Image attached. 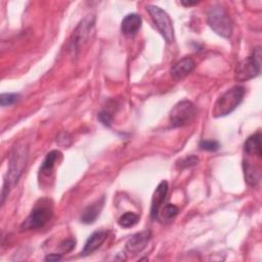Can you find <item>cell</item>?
<instances>
[{"label": "cell", "mask_w": 262, "mask_h": 262, "mask_svg": "<svg viewBox=\"0 0 262 262\" xmlns=\"http://www.w3.org/2000/svg\"><path fill=\"white\" fill-rule=\"evenodd\" d=\"M207 20L211 29L223 38H229L232 34V24L226 10L220 5L210 7Z\"/></svg>", "instance_id": "cell-5"}, {"label": "cell", "mask_w": 262, "mask_h": 262, "mask_svg": "<svg viewBox=\"0 0 262 262\" xmlns=\"http://www.w3.org/2000/svg\"><path fill=\"white\" fill-rule=\"evenodd\" d=\"M198 2H181V4H183V5H185V6H190V5H194V4H196Z\"/></svg>", "instance_id": "cell-26"}, {"label": "cell", "mask_w": 262, "mask_h": 262, "mask_svg": "<svg viewBox=\"0 0 262 262\" xmlns=\"http://www.w3.org/2000/svg\"><path fill=\"white\" fill-rule=\"evenodd\" d=\"M199 158L196 156H193V155H190V156H187L183 159H181L178 164H177V167L179 169H184V168H189V167H192V166H195L198 163H199Z\"/></svg>", "instance_id": "cell-21"}, {"label": "cell", "mask_w": 262, "mask_h": 262, "mask_svg": "<svg viewBox=\"0 0 262 262\" xmlns=\"http://www.w3.org/2000/svg\"><path fill=\"white\" fill-rule=\"evenodd\" d=\"M245 95V88L243 86H233L226 90L216 100L212 110V115L215 118L224 117L233 112L242 102Z\"/></svg>", "instance_id": "cell-2"}, {"label": "cell", "mask_w": 262, "mask_h": 262, "mask_svg": "<svg viewBox=\"0 0 262 262\" xmlns=\"http://www.w3.org/2000/svg\"><path fill=\"white\" fill-rule=\"evenodd\" d=\"M98 120L106 127H110L112 125V121H113V118L112 116L106 112V111H102L98 114Z\"/></svg>", "instance_id": "cell-23"}, {"label": "cell", "mask_w": 262, "mask_h": 262, "mask_svg": "<svg viewBox=\"0 0 262 262\" xmlns=\"http://www.w3.org/2000/svg\"><path fill=\"white\" fill-rule=\"evenodd\" d=\"M139 220V216L133 212H126L118 220V224L123 228H129L134 226Z\"/></svg>", "instance_id": "cell-19"}, {"label": "cell", "mask_w": 262, "mask_h": 262, "mask_svg": "<svg viewBox=\"0 0 262 262\" xmlns=\"http://www.w3.org/2000/svg\"><path fill=\"white\" fill-rule=\"evenodd\" d=\"M28 160V144L24 141L18 142L12 149L8 170H7V178L4 180L2 187V204L4 203V199L9 193V189L13 186L17 180L19 179L23 171L26 167Z\"/></svg>", "instance_id": "cell-1"}, {"label": "cell", "mask_w": 262, "mask_h": 262, "mask_svg": "<svg viewBox=\"0 0 262 262\" xmlns=\"http://www.w3.org/2000/svg\"><path fill=\"white\" fill-rule=\"evenodd\" d=\"M103 204H104V198H101V199L95 201L94 203H92L91 205H89L82 212V215L80 217L81 222L85 223V224L93 223L96 220V218L99 216V214L103 208Z\"/></svg>", "instance_id": "cell-15"}, {"label": "cell", "mask_w": 262, "mask_h": 262, "mask_svg": "<svg viewBox=\"0 0 262 262\" xmlns=\"http://www.w3.org/2000/svg\"><path fill=\"white\" fill-rule=\"evenodd\" d=\"M177 214H178V208L175 205L167 204L160 209L158 218L161 222L167 223V222L172 221L176 217Z\"/></svg>", "instance_id": "cell-18"}, {"label": "cell", "mask_w": 262, "mask_h": 262, "mask_svg": "<svg viewBox=\"0 0 262 262\" xmlns=\"http://www.w3.org/2000/svg\"><path fill=\"white\" fill-rule=\"evenodd\" d=\"M195 68V62L191 57H184L171 68V76L174 80H180L190 74Z\"/></svg>", "instance_id": "cell-11"}, {"label": "cell", "mask_w": 262, "mask_h": 262, "mask_svg": "<svg viewBox=\"0 0 262 262\" xmlns=\"http://www.w3.org/2000/svg\"><path fill=\"white\" fill-rule=\"evenodd\" d=\"M61 259V254H48L46 257H45V260L46 261H58Z\"/></svg>", "instance_id": "cell-25"}, {"label": "cell", "mask_w": 262, "mask_h": 262, "mask_svg": "<svg viewBox=\"0 0 262 262\" xmlns=\"http://www.w3.org/2000/svg\"><path fill=\"white\" fill-rule=\"evenodd\" d=\"M53 209L52 204L48 199L39 200L30 215L27 219L21 223V230H31V229H39L42 228L52 217Z\"/></svg>", "instance_id": "cell-3"}, {"label": "cell", "mask_w": 262, "mask_h": 262, "mask_svg": "<svg viewBox=\"0 0 262 262\" xmlns=\"http://www.w3.org/2000/svg\"><path fill=\"white\" fill-rule=\"evenodd\" d=\"M60 156H61V154L58 150L49 151L46 155V157H45V159H44V161H43V163L40 167V173L44 176H49L51 174L53 168H54V165H55L57 159Z\"/></svg>", "instance_id": "cell-17"}, {"label": "cell", "mask_w": 262, "mask_h": 262, "mask_svg": "<svg viewBox=\"0 0 262 262\" xmlns=\"http://www.w3.org/2000/svg\"><path fill=\"white\" fill-rule=\"evenodd\" d=\"M20 95L17 93H2L0 96V104L1 106H6L13 104L19 99Z\"/></svg>", "instance_id": "cell-20"}, {"label": "cell", "mask_w": 262, "mask_h": 262, "mask_svg": "<svg viewBox=\"0 0 262 262\" xmlns=\"http://www.w3.org/2000/svg\"><path fill=\"white\" fill-rule=\"evenodd\" d=\"M167 192H168V182L166 180H162L158 184L157 188L155 189L152 198H151V206H150L151 219H154V220L158 219V214L165 202Z\"/></svg>", "instance_id": "cell-9"}, {"label": "cell", "mask_w": 262, "mask_h": 262, "mask_svg": "<svg viewBox=\"0 0 262 262\" xmlns=\"http://www.w3.org/2000/svg\"><path fill=\"white\" fill-rule=\"evenodd\" d=\"M200 147L203 150L207 151H216L219 149L220 144L217 140H212V139H204L200 142Z\"/></svg>", "instance_id": "cell-22"}, {"label": "cell", "mask_w": 262, "mask_h": 262, "mask_svg": "<svg viewBox=\"0 0 262 262\" xmlns=\"http://www.w3.org/2000/svg\"><path fill=\"white\" fill-rule=\"evenodd\" d=\"M244 173L245 179L250 186H256L261 178V166L260 163L253 164L251 161H244Z\"/></svg>", "instance_id": "cell-14"}, {"label": "cell", "mask_w": 262, "mask_h": 262, "mask_svg": "<svg viewBox=\"0 0 262 262\" xmlns=\"http://www.w3.org/2000/svg\"><path fill=\"white\" fill-rule=\"evenodd\" d=\"M198 115L196 106L189 100L177 102L170 112L169 120L172 127H183L190 124Z\"/></svg>", "instance_id": "cell-6"}, {"label": "cell", "mask_w": 262, "mask_h": 262, "mask_svg": "<svg viewBox=\"0 0 262 262\" xmlns=\"http://www.w3.org/2000/svg\"><path fill=\"white\" fill-rule=\"evenodd\" d=\"M261 48L257 46L248 57L236 64L234 79L237 82H245L257 77L261 71Z\"/></svg>", "instance_id": "cell-4"}, {"label": "cell", "mask_w": 262, "mask_h": 262, "mask_svg": "<svg viewBox=\"0 0 262 262\" xmlns=\"http://www.w3.org/2000/svg\"><path fill=\"white\" fill-rule=\"evenodd\" d=\"M146 10L166 42L172 43L174 41V30L168 13L156 5H146Z\"/></svg>", "instance_id": "cell-7"}, {"label": "cell", "mask_w": 262, "mask_h": 262, "mask_svg": "<svg viewBox=\"0 0 262 262\" xmlns=\"http://www.w3.org/2000/svg\"><path fill=\"white\" fill-rule=\"evenodd\" d=\"M142 19L136 13L127 14L121 23V31L126 36H134L141 28Z\"/></svg>", "instance_id": "cell-12"}, {"label": "cell", "mask_w": 262, "mask_h": 262, "mask_svg": "<svg viewBox=\"0 0 262 262\" xmlns=\"http://www.w3.org/2000/svg\"><path fill=\"white\" fill-rule=\"evenodd\" d=\"M94 25V17L93 16H87L85 17L76 28L74 34H73V49L74 51L78 50L81 45L87 40L89 37V33Z\"/></svg>", "instance_id": "cell-8"}, {"label": "cell", "mask_w": 262, "mask_h": 262, "mask_svg": "<svg viewBox=\"0 0 262 262\" xmlns=\"http://www.w3.org/2000/svg\"><path fill=\"white\" fill-rule=\"evenodd\" d=\"M106 236H107V232L102 229L92 232L85 243L84 249L82 251V255H89L94 251H96L104 243V241L106 239Z\"/></svg>", "instance_id": "cell-13"}, {"label": "cell", "mask_w": 262, "mask_h": 262, "mask_svg": "<svg viewBox=\"0 0 262 262\" xmlns=\"http://www.w3.org/2000/svg\"><path fill=\"white\" fill-rule=\"evenodd\" d=\"M75 245H76V241L74 238H69V239H66L63 241L59 248L62 250V252H70L71 250H73L75 248Z\"/></svg>", "instance_id": "cell-24"}, {"label": "cell", "mask_w": 262, "mask_h": 262, "mask_svg": "<svg viewBox=\"0 0 262 262\" xmlns=\"http://www.w3.org/2000/svg\"><path fill=\"white\" fill-rule=\"evenodd\" d=\"M244 150L248 156L262 157L261 151V134L259 132L251 135L244 144Z\"/></svg>", "instance_id": "cell-16"}, {"label": "cell", "mask_w": 262, "mask_h": 262, "mask_svg": "<svg viewBox=\"0 0 262 262\" xmlns=\"http://www.w3.org/2000/svg\"><path fill=\"white\" fill-rule=\"evenodd\" d=\"M150 235L149 230H143L133 234L126 243V250L133 254L139 253L146 247Z\"/></svg>", "instance_id": "cell-10"}]
</instances>
